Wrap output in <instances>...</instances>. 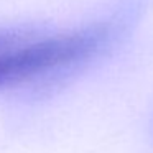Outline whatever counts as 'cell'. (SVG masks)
<instances>
[{
    "label": "cell",
    "instance_id": "obj_1",
    "mask_svg": "<svg viewBox=\"0 0 153 153\" xmlns=\"http://www.w3.org/2000/svg\"><path fill=\"white\" fill-rule=\"evenodd\" d=\"M128 18L114 15L102 22L41 36L0 54V89L40 77L66 76L102 56L122 36Z\"/></svg>",
    "mask_w": 153,
    "mask_h": 153
},
{
    "label": "cell",
    "instance_id": "obj_2",
    "mask_svg": "<svg viewBox=\"0 0 153 153\" xmlns=\"http://www.w3.org/2000/svg\"><path fill=\"white\" fill-rule=\"evenodd\" d=\"M46 31L38 27H0V54L22 46Z\"/></svg>",
    "mask_w": 153,
    "mask_h": 153
}]
</instances>
